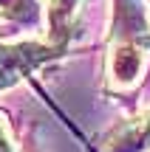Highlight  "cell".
I'll return each instance as SVG.
<instances>
[{
  "label": "cell",
  "instance_id": "obj_1",
  "mask_svg": "<svg viewBox=\"0 0 150 152\" xmlns=\"http://www.w3.org/2000/svg\"><path fill=\"white\" fill-rule=\"evenodd\" d=\"M147 65H150V48L130 28L111 23L108 51H105V93H111V96L133 93L145 79Z\"/></svg>",
  "mask_w": 150,
  "mask_h": 152
},
{
  "label": "cell",
  "instance_id": "obj_4",
  "mask_svg": "<svg viewBox=\"0 0 150 152\" xmlns=\"http://www.w3.org/2000/svg\"><path fill=\"white\" fill-rule=\"evenodd\" d=\"M85 0H43L45 9V31L48 42L60 48H71L74 34L79 31V11Z\"/></svg>",
  "mask_w": 150,
  "mask_h": 152
},
{
  "label": "cell",
  "instance_id": "obj_5",
  "mask_svg": "<svg viewBox=\"0 0 150 152\" xmlns=\"http://www.w3.org/2000/svg\"><path fill=\"white\" fill-rule=\"evenodd\" d=\"M0 23L11 28H45L43 0H0Z\"/></svg>",
  "mask_w": 150,
  "mask_h": 152
},
{
  "label": "cell",
  "instance_id": "obj_6",
  "mask_svg": "<svg viewBox=\"0 0 150 152\" xmlns=\"http://www.w3.org/2000/svg\"><path fill=\"white\" fill-rule=\"evenodd\" d=\"M0 152H34V149H28L26 141L14 132L11 118H9L6 110H0Z\"/></svg>",
  "mask_w": 150,
  "mask_h": 152
},
{
  "label": "cell",
  "instance_id": "obj_3",
  "mask_svg": "<svg viewBox=\"0 0 150 152\" xmlns=\"http://www.w3.org/2000/svg\"><path fill=\"white\" fill-rule=\"evenodd\" d=\"M94 152H150V110L108 127L96 138Z\"/></svg>",
  "mask_w": 150,
  "mask_h": 152
},
{
  "label": "cell",
  "instance_id": "obj_2",
  "mask_svg": "<svg viewBox=\"0 0 150 152\" xmlns=\"http://www.w3.org/2000/svg\"><path fill=\"white\" fill-rule=\"evenodd\" d=\"M68 48L51 45L48 39H26V42H0V93L20 85L43 65L65 56Z\"/></svg>",
  "mask_w": 150,
  "mask_h": 152
},
{
  "label": "cell",
  "instance_id": "obj_7",
  "mask_svg": "<svg viewBox=\"0 0 150 152\" xmlns=\"http://www.w3.org/2000/svg\"><path fill=\"white\" fill-rule=\"evenodd\" d=\"M145 3H147V9H150V0H145Z\"/></svg>",
  "mask_w": 150,
  "mask_h": 152
}]
</instances>
